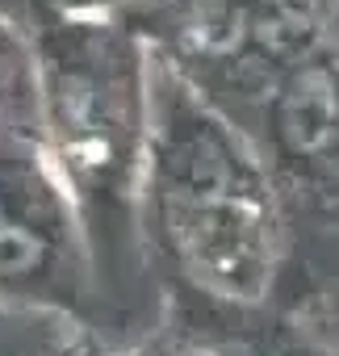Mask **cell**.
<instances>
[{"mask_svg": "<svg viewBox=\"0 0 339 356\" xmlns=\"http://www.w3.org/2000/svg\"><path fill=\"white\" fill-rule=\"evenodd\" d=\"M13 22L34 59L42 147L88 248L101 343L126 352L163 318V289L138 235L151 51L126 22L109 17L26 13Z\"/></svg>", "mask_w": 339, "mask_h": 356, "instance_id": "cell-1", "label": "cell"}, {"mask_svg": "<svg viewBox=\"0 0 339 356\" xmlns=\"http://www.w3.org/2000/svg\"><path fill=\"white\" fill-rule=\"evenodd\" d=\"M13 130H42L38 88H34V59L22 26L9 13H0V134Z\"/></svg>", "mask_w": 339, "mask_h": 356, "instance_id": "cell-4", "label": "cell"}, {"mask_svg": "<svg viewBox=\"0 0 339 356\" xmlns=\"http://www.w3.org/2000/svg\"><path fill=\"white\" fill-rule=\"evenodd\" d=\"M147 5L151 0H0V13H9V17L42 13V17H109V22H126Z\"/></svg>", "mask_w": 339, "mask_h": 356, "instance_id": "cell-5", "label": "cell"}, {"mask_svg": "<svg viewBox=\"0 0 339 356\" xmlns=\"http://www.w3.org/2000/svg\"><path fill=\"white\" fill-rule=\"evenodd\" d=\"M105 356H126V352H105Z\"/></svg>", "mask_w": 339, "mask_h": 356, "instance_id": "cell-6", "label": "cell"}, {"mask_svg": "<svg viewBox=\"0 0 339 356\" xmlns=\"http://www.w3.org/2000/svg\"><path fill=\"white\" fill-rule=\"evenodd\" d=\"M138 235L163 302L281 314L289 227L256 143L151 55Z\"/></svg>", "mask_w": 339, "mask_h": 356, "instance_id": "cell-2", "label": "cell"}, {"mask_svg": "<svg viewBox=\"0 0 339 356\" xmlns=\"http://www.w3.org/2000/svg\"><path fill=\"white\" fill-rule=\"evenodd\" d=\"M0 306L67 318L101 343L88 248L42 130L0 134Z\"/></svg>", "mask_w": 339, "mask_h": 356, "instance_id": "cell-3", "label": "cell"}]
</instances>
